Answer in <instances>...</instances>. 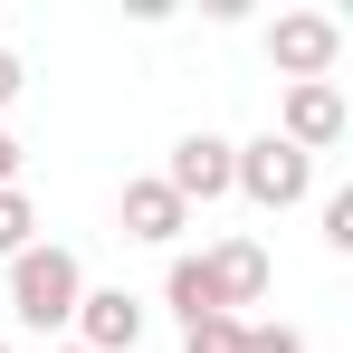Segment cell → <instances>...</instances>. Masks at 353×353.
Returning <instances> with one entry per match:
<instances>
[{
	"label": "cell",
	"instance_id": "6da1fadb",
	"mask_svg": "<svg viewBox=\"0 0 353 353\" xmlns=\"http://www.w3.org/2000/svg\"><path fill=\"white\" fill-rule=\"evenodd\" d=\"M77 296H86L77 248H58V239H29V248L10 258V315H19L29 334H58V325H77Z\"/></svg>",
	"mask_w": 353,
	"mask_h": 353
},
{
	"label": "cell",
	"instance_id": "7a4b0ae2",
	"mask_svg": "<svg viewBox=\"0 0 353 353\" xmlns=\"http://www.w3.org/2000/svg\"><path fill=\"white\" fill-rule=\"evenodd\" d=\"M344 58V19L334 10H277L268 19V67L287 77V86H325Z\"/></svg>",
	"mask_w": 353,
	"mask_h": 353
},
{
	"label": "cell",
	"instance_id": "3957f363",
	"mask_svg": "<svg viewBox=\"0 0 353 353\" xmlns=\"http://www.w3.org/2000/svg\"><path fill=\"white\" fill-rule=\"evenodd\" d=\"M230 191L258 201V210H296V201L315 191V163H305L296 143H277V134H248V143L230 153Z\"/></svg>",
	"mask_w": 353,
	"mask_h": 353
},
{
	"label": "cell",
	"instance_id": "277c9868",
	"mask_svg": "<svg viewBox=\"0 0 353 353\" xmlns=\"http://www.w3.org/2000/svg\"><path fill=\"white\" fill-rule=\"evenodd\" d=\"M268 134H277V143H296L305 163H315V153H334V143L353 134L344 86H334V77H325V86H287V96H277V124H268Z\"/></svg>",
	"mask_w": 353,
	"mask_h": 353
},
{
	"label": "cell",
	"instance_id": "5b68a950",
	"mask_svg": "<svg viewBox=\"0 0 353 353\" xmlns=\"http://www.w3.org/2000/svg\"><path fill=\"white\" fill-rule=\"evenodd\" d=\"M230 134H210V124H201V134H181L172 143V163H163V191H172L181 210H191V201H230Z\"/></svg>",
	"mask_w": 353,
	"mask_h": 353
},
{
	"label": "cell",
	"instance_id": "8992f818",
	"mask_svg": "<svg viewBox=\"0 0 353 353\" xmlns=\"http://www.w3.org/2000/svg\"><path fill=\"white\" fill-rule=\"evenodd\" d=\"M134 344H143V296H124V287L77 296V353H134Z\"/></svg>",
	"mask_w": 353,
	"mask_h": 353
},
{
	"label": "cell",
	"instance_id": "52a82bcc",
	"mask_svg": "<svg viewBox=\"0 0 353 353\" xmlns=\"http://www.w3.org/2000/svg\"><path fill=\"white\" fill-rule=\"evenodd\" d=\"M201 277L220 296V315H248V305L268 296V248H258V239H220V248H201Z\"/></svg>",
	"mask_w": 353,
	"mask_h": 353
},
{
	"label": "cell",
	"instance_id": "ba28073f",
	"mask_svg": "<svg viewBox=\"0 0 353 353\" xmlns=\"http://www.w3.org/2000/svg\"><path fill=\"white\" fill-rule=\"evenodd\" d=\"M115 220H124V239H143V248H172V239L191 230V210H181L172 191H163V172H143V181H124V201H115Z\"/></svg>",
	"mask_w": 353,
	"mask_h": 353
},
{
	"label": "cell",
	"instance_id": "9c48e42d",
	"mask_svg": "<svg viewBox=\"0 0 353 353\" xmlns=\"http://www.w3.org/2000/svg\"><path fill=\"white\" fill-rule=\"evenodd\" d=\"M163 305H172L181 325L220 315V296H210V277H201V258H191V248H172V268H163Z\"/></svg>",
	"mask_w": 353,
	"mask_h": 353
},
{
	"label": "cell",
	"instance_id": "30bf717a",
	"mask_svg": "<svg viewBox=\"0 0 353 353\" xmlns=\"http://www.w3.org/2000/svg\"><path fill=\"white\" fill-rule=\"evenodd\" d=\"M29 239H39V201H29V191L10 181V191H0V258H19Z\"/></svg>",
	"mask_w": 353,
	"mask_h": 353
},
{
	"label": "cell",
	"instance_id": "8fae6325",
	"mask_svg": "<svg viewBox=\"0 0 353 353\" xmlns=\"http://www.w3.org/2000/svg\"><path fill=\"white\" fill-rule=\"evenodd\" d=\"M248 334V315H201V325H181V353H239Z\"/></svg>",
	"mask_w": 353,
	"mask_h": 353
},
{
	"label": "cell",
	"instance_id": "7c38bea8",
	"mask_svg": "<svg viewBox=\"0 0 353 353\" xmlns=\"http://www.w3.org/2000/svg\"><path fill=\"white\" fill-rule=\"evenodd\" d=\"M239 353H305V334H296V325H258V315H248Z\"/></svg>",
	"mask_w": 353,
	"mask_h": 353
},
{
	"label": "cell",
	"instance_id": "4fadbf2b",
	"mask_svg": "<svg viewBox=\"0 0 353 353\" xmlns=\"http://www.w3.org/2000/svg\"><path fill=\"white\" fill-rule=\"evenodd\" d=\"M325 248H353V191H325Z\"/></svg>",
	"mask_w": 353,
	"mask_h": 353
},
{
	"label": "cell",
	"instance_id": "5bb4252c",
	"mask_svg": "<svg viewBox=\"0 0 353 353\" xmlns=\"http://www.w3.org/2000/svg\"><path fill=\"white\" fill-rule=\"evenodd\" d=\"M19 86H29V58H19V48L0 39V105H19Z\"/></svg>",
	"mask_w": 353,
	"mask_h": 353
},
{
	"label": "cell",
	"instance_id": "9a60e30c",
	"mask_svg": "<svg viewBox=\"0 0 353 353\" xmlns=\"http://www.w3.org/2000/svg\"><path fill=\"white\" fill-rule=\"evenodd\" d=\"M10 181H19V134L0 124V191H10Z\"/></svg>",
	"mask_w": 353,
	"mask_h": 353
},
{
	"label": "cell",
	"instance_id": "2e32d148",
	"mask_svg": "<svg viewBox=\"0 0 353 353\" xmlns=\"http://www.w3.org/2000/svg\"><path fill=\"white\" fill-rule=\"evenodd\" d=\"M0 353H10V344H0Z\"/></svg>",
	"mask_w": 353,
	"mask_h": 353
},
{
	"label": "cell",
	"instance_id": "e0dca14e",
	"mask_svg": "<svg viewBox=\"0 0 353 353\" xmlns=\"http://www.w3.org/2000/svg\"><path fill=\"white\" fill-rule=\"evenodd\" d=\"M67 353H77V344H67Z\"/></svg>",
	"mask_w": 353,
	"mask_h": 353
}]
</instances>
